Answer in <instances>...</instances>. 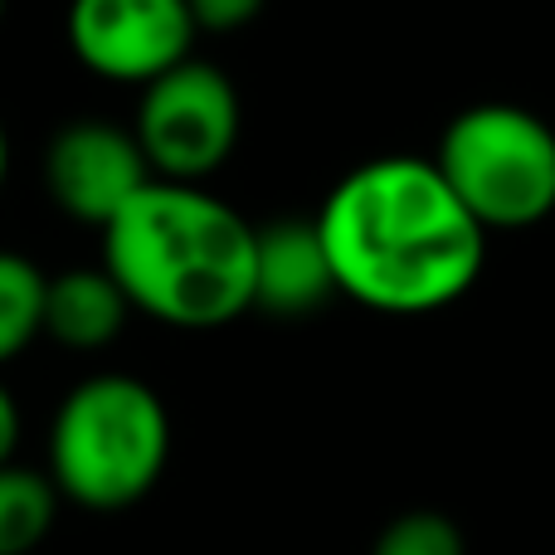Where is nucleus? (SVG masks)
Masks as SVG:
<instances>
[{
  "instance_id": "1",
  "label": "nucleus",
  "mask_w": 555,
  "mask_h": 555,
  "mask_svg": "<svg viewBox=\"0 0 555 555\" xmlns=\"http://www.w3.org/2000/svg\"><path fill=\"white\" fill-rule=\"evenodd\" d=\"M336 293L371 312L453 307L488 263V230L463 210L434 156H375L346 171L317 210Z\"/></svg>"
},
{
  "instance_id": "2",
  "label": "nucleus",
  "mask_w": 555,
  "mask_h": 555,
  "mask_svg": "<svg viewBox=\"0 0 555 555\" xmlns=\"http://www.w3.org/2000/svg\"><path fill=\"white\" fill-rule=\"evenodd\" d=\"M103 269L132 312L215 332L254 307V224L191 181H146L103 224Z\"/></svg>"
},
{
  "instance_id": "3",
  "label": "nucleus",
  "mask_w": 555,
  "mask_h": 555,
  "mask_svg": "<svg viewBox=\"0 0 555 555\" xmlns=\"http://www.w3.org/2000/svg\"><path fill=\"white\" fill-rule=\"evenodd\" d=\"M171 459V414L146 380L88 375L64 395L49 429V478L88 512H122L156 488Z\"/></svg>"
},
{
  "instance_id": "4",
  "label": "nucleus",
  "mask_w": 555,
  "mask_h": 555,
  "mask_svg": "<svg viewBox=\"0 0 555 555\" xmlns=\"http://www.w3.org/2000/svg\"><path fill=\"white\" fill-rule=\"evenodd\" d=\"M434 166L482 230H531L555 210V127L517 103H473L443 127Z\"/></svg>"
},
{
  "instance_id": "5",
  "label": "nucleus",
  "mask_w": 555,
  "mask_h": 555,
  "mask_svg": "<svg viewBox=\"0 0 555 555\" xmlns=\"http://www.w3.org/2000/svg\"><path fill=\"white\" fill-rule=\"evenodd\" d=\"M132 132L156 181L201 185L230 162L240 142V93L224 68L181 59L176 68L142 83Z\"/></svg>"
},
{
  "instance_id": "6",
  "label": "nucleus",
  "mask_w": 555,
  "mask_h": 555,
  "mask_svg": "<svg viewBox=\"0 0 555 555\" xmlns=\"http://www.w3.org/2000/svg\"><path fill=\"white\" fill-rule=\"evenodd\" d=\"M201 35L185 0H74L68 5V44L113 83H152L156 74L191 59Z\"/></svg>"
},
{
  "instance_id": "7",
  "label": "nucleus",
  "mask_w": 555,
  "mask_h": 555,
  "mask_svg": "<svg viewBox=\"0 0 555 555\" xmlns=\"http://www.w3.org/2000/svg\"><path fill=\"white\" fill-rule=\"evenodd\" d=\"M44 181L59 210L103 230L156 176L146 166L132 127H113L103 117H78V122L59 127L54 142H49Z\"/></svg>"
},
{
  "instance_id": "8",
  "label": "nucleus",
  "mask_w": 555,
  "mask_h": 555,
  "mask_svg": "<svg viewBox=\"0 0 555 555\" xmlns=\"http://www.w3.org/2000/svg\"><path fill=\"white\" fill-rule=\"evenodd\" d=\"M336 293L312 220H273L254 230V307L269 317H312Z\"/></svg>"
},
{
  "instance_id": "9",
  "label": "nucleus",
  "mask_w": 555,
  "mask_h": 555,
  "mask_svg": "<svg viewBox=\"0 0 555 555\" xmlns=\"http://www.w3.org/2000/svg\"><path fill=\"white\" fill-rule=\"evenodd\" d=\"M127 293L107 269H64L44 283V332L59 346L98 351L127 326Z\"/></svg>"
},
{
  "instance_id": "10",
  "label": "nucleus",
  "mask_w": 555,
  "mask_h": 555,
  "mask_svg": "<svg viewBox=\"0 0 555 555\" xmlns=\"http://www.w3.org/2000/svg\"><path fill=\"white\" fill-rule=\"evenodd\" d=\"M59 512V488L49 473L0 463V555H29L49 537Z\"/></svg>"
},
{
  "instance_id": "11",
  "label": "nucleus",
  "mask_w": 555,
  "mask_h": 555,
  "mask_svg": "<svg viewBox=\"0 0 555 555\" xmlns=\"http://www.w3.org/2000/svg\"><path fill=\"white\" fill-rule=\"evenodd\" d=\"M44 283L49 273H39L25 254L0 249V365L44 332Z\"/></svg>"
},
{
  "instance_id": "12",
  "label": "nucleus",
  "mask_w": 555,
  "mask_h": 555,
  "mask_svg": "<svg viewBox=\"0 0 555 555\" xmlns=\"http://www.w3.org/2000/svg\"><path fill=\"white\" fill-rule=\"evenodd\" d=\"M371 555H468V546H463V531L453 527V517L420 507V512H400L375 537Z\"/></svg>"
},
{
  "instance_id": "13",
  "label": "nucleus",
  "mask_w": 555,
  "mask_h": 555,
  "mask_svg": "<svg viewBox=\"0 0 555 555\" xmlns=\"http://www.w3.org/2000/svg\"><path fill=\"white\" fill-rule=\"evenodd\" d=\"M191 5L195 29H215V35H230V29H244L249 20H259V10L269 0H185Z\"/></svg>"
},
{
  "instance_id": "14",
  "label": "nucleus",
  "mask_w": 555,
  "mask_h": 555,
  "mask_svg": "<svg viewBox=\"0 0 555 555\" xmlns=\"http://www.w3.org/2000/svg\"><path fill=\"white\" fill-rule=\"evenodd\" d=\"M15 439H20V410H15V400H10V390L0 385V463H10Z\"/></svg>"
},
{
  "instance_id": "15",
  "label": "nucleus",
  "mask_w": 555,
  "mask_h": 555,
  "mask_svg": "<svg viewBox=\"0 0 555 555\" xmlns=\"http://www.w3.org/2000/svg\"><path fill=\"white\" fill-rule=\"evenodd\" d=\"M5 171H10V137H5V127H0V185H5Z\"/></svg>"
},
{
  "instance_id": "16",
  "label": "nucleus",
  "mask_w": 555,
  "mask_h": 555,
  "mask_svg": "<svg viewBox=\"0 0 555 555\" xmlns=\"http://www.w3.org/2000/svg\"><path fill=\"white\" fill-rule=\"evenodd\" d=\"M0 15H5V0H0Z\"/></svg>"
}]
</instances>
